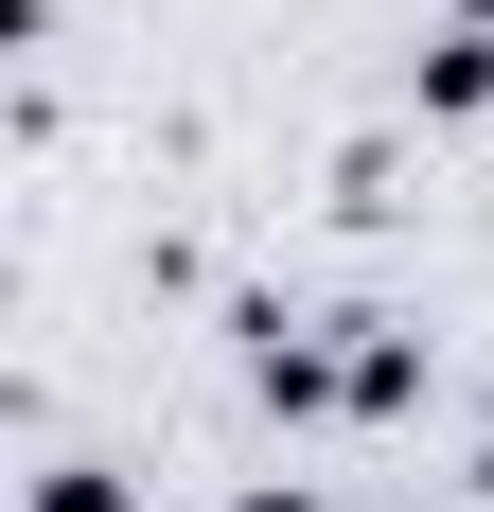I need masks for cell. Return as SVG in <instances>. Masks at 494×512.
<instances>
[{
  "label": "cell",
  "instance_id": "1",
  "mask_svg": "<svg viewBox=\"0 0 494 512\" xmlns=\"http://www.w3.org/2000/svg\"><path fill=\"white\" fill-rule=\"evenodd\" d=\"M424 106H494V36H442V53H424Z\"/></svg>",
  "mask_w": 494,
  "mask_h": 512
},
{
  "label": "cell",
  "instance_id": "2",
  "mask_svg": "<svg viewBox=\"0 0 494 512\" xmlns=\"http://www.w3.org/2000/svg\"><path fill=\"white\" fill-rule=\"evenodd\" d=\"M36 512H124V495H106V477H53V495H36Z\"/></svg>",
  "mask_w": 494,
  "mask_h": 512
}]
</instances>
